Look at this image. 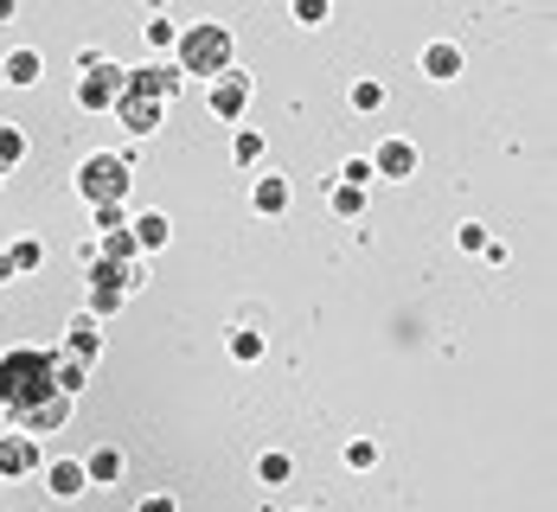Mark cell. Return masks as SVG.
<instances>
[{"label": "cell", "mask_w": 557, "mask_h": 512, "mask_svg": "<svg viewBox=\"0 0 557 512\" xmlns=\"http://www.w3.org/2000/svg\"><path fill=\"white\" fill-rule=\"evenodd\" d=\"M52 359H58V346H7L0 352V410H7V423H20L33 403H46L58 391Z\"/></svg>", "instance_id": "cell-1"}, {"label": "cell", "mask_w": 557, "mask_h": 512, "mask_svg": "<svg viewBox=\"0 0 557 512\" xmlns=\"http://www.w3.org/2000/svg\"><path fill=\"white\" fill-rule=\"evenodd\" d=\"M71 186H77V199H84V205H128L135 154H128V148H90V154H77Z\"/></svg>", "instance_id": "cell-2"}, {"label": "cell", "mask_w": 557, "mask_h": 512, "mask_svg": "<svg viewBox=\"0 0 557 512\" xmlns=\"http://www.w3.org/2000/svg\"><path fill=\"white\" fill-rule=\"evenodd\" d=\"M173 64H180V77L212 84L219 71H231V64H237V39H231V26H219V20L180 26V39H173Z\"/></svg>", "instance_id": "cell-3"}, {"label": "cell", "mask_w": 557, "mask_h": 512, "mask_svg": "<svg viewBox=\"0 0 557 512\" xmlns=\"http://www.w3.org/2000/svg\"><path fill=\"white\" fill-rule=\"evenodd\" d=\"M263 346H270L263 308H257V301H237V308H231V321H224V352H231L237 365H257V359H263Z\"/></svg>", "instance_id": "cell-4"}, {"label": "cell", "mask_w": 557, "mask_h": 512, "mask_svg": "<svg viewBox=\"0 0 557 512\" xmlns=\"http://www.w3.org/2000/svg\"><path fill=\"white\" fill-rule=\"evenodd\" d=\"M250 97H257V77L231 64V71H219V77L206 84V115L237 128V122H244V110H250Z\"/></svg>", "instance_id": "cell-5"}, {"label": "cell", "mask_w": 557, "mask_h": 512, "mask_svg": "<svg viewBox=\"0 0 557 512\" xmlns=\"http://www.w3.org/2000/svg\"><path fill=\"white\" fill-rule=\"evenodd\" d=\"M122 84H128V64H97V71H84L77 77V110H90V115H110L115 110V97H122Z\"/></svg>", "instance_id": "cell-6"}, {"label": "cell", "mask_w": 557, "mask_h": 512, "mask_svg": "<svg viewBox=\"0 0 557 512\" xmlns=\"http://www.w3.org/2000/svg\"><path fill=\"white\" fill-rule=\"evenodd\" d=\"M46 467V455H39V436H26V429H0V480H33Z\"/></svg>", "instance_id": "cell-7"}, {"label": "cell", "mask_w": 557, "mask_h": 512, "mask_svg": "<svg viewBox=\"0 0 557 512\" xmlns=\"http://www.w3.org/2000/svg\"><path fill=\"white\" fill-rule=\"evenodd\" d=\"M366 161H372V179H417V167H423V154H417L410 135H385Z\"/></svg>", "instance_id": "cell-8"}, {"label": "cell", "mask_w": 557, "mask_h": 512, "mask_svg": "<svg viewBox=\"0 0 557 512\" xmlns=\"http://www.w3.org/2000/svg\"><path fill=\"white\" fill-rule=\"evenodd\" d=\"M180 64L173 58H154V64H128V84L122 90H135V97H161V103H173L180 97Z\"/></svg>", "instance_id": "cell-9"}, {"label": "cell", "mask_w": 557, "mask_h": 512, "mask_svg": "<svg viewBox=\"0 0 557 512\" xmlns=\"http://www.w3.org/2000/svg\"><path fill=\"white\" fill-rule=\"evenodd\" d=\"M110 115L122 122V128H128V135H135V141H141V135H161V122H168V103H161V97H135V90H122Z\"/></svg>", "instance_id": "cell-10"}, {"label": "cell", "mask_w": 557, "mask_h": 512, "mask_svg": "<svg viewBox=\"0 0 557 512\" xmlns=\"http://www.w3.org/2000/svg\"><path fill=\"white\" fill-rule=\"evenodd\" d=\"M417 71H423L430 84H455V77L468 71V52H461L455 39H430V46L417 52Z\"/></svg>", "instance_id": "cell-11"}, {"label": "cell", "mask_w": 557, "mask_h": 512, "mask_svg": "<svg viewBox=\"0 0 557 512\" xmlns=\"http://www.w3.org/2000/svg\"><path fill=\"white\" fill-rule=\"evenodd\" d=\"M288 199H295L288 173H276V167H257V173H250V205H257L263 218H282V212H288Z\"/></svg>", "instance_id": "cell-12"}, {"label": "cell", "mask_w": 557, "mask_h": 512, "mask_svg": "<svg viewBox=\"0 0 557 512\" xmlns=\"http://www.w3.org/2000/svg\"><path fill=\"white\" fill-rule=\"evenodd\" d=\"M58 352H71V359L97 365V359H103V321H97V314H71V321H64V346H58Z\"/></svg>", "instance_id": "cell-13"}, {"label": "cell", "mask_w": 557, "mask_h": 512, "mask_svg": "<svg viewBox=\"0 0 557 512\" xmlns=\"http://www.w3.org/2000/svg\"><path fill=\"white\" fill-rule=\"evenodd\" d=\"M39 480H46V494H52V500H84V494H90V480H84V455L46 461V467H39Z\"/></svg>", "instance_id": "cell-14"}, {"label": "cell", "mask_w": 557, "mask_h": 512, "mask_svg": "<svg viewBox=\"0 0 557 512\" xmlns=\"http://www.w3.org/2000/svg\"><path fill=\"white\" fill-rule=\"evenodd\" d=\"M128 237H135L141 257H161V250L173 243V218L168 212H128Z\"/></svg>", "instance_id": "cell-15"}, {"label": "cell", "mask_w": 557, "mask_h": 512, "mask_svg": "<svg viewBox=\"0 0 557 512\" xmlns=\"http://www.w3.org/2000/svg\"><path fill=\"white\" fill-rule=\"evenodd\" d=\"M71 403H77V398L52 391L46 403H33V410H26V416L13 423V429H26V436H52V429H64V423H71Z\"/></svg>", "instance_id": "cell-16"}, {"label": "cell", "mask_w": 557, "mask_h": 512, "mask_svg": "<svg viewBox=\"0 0 557 512\" xmlns=\"http://www.w3.org/2000/svg\"><path fill=\"white\" fill-rule=\"evenodd\" d=\"M0 64H7V84L13 90H33L46 77V52L39 46H13V52H0Z\"/></svg>", "instance_id": "cell-17"}, {"label": "cell", "mask_w": 557, "mask_h": 512, "mask_svg": "<svg viewBox=\"0 0 557 512\" xmlns=\"http://www.w3.org/2000/svg\"><path fill=\"white\" fill-rule=\"evenodd\" d=\"M122 474H128V455H122L115 442H103V449L84 455V480H90V487H115Z\"/></svg>", "instance_id": "cell-18"}, {"label": "cell", "mask_w": 557, "mask_h": 512, "mask_svg": "<svg viewBox=\"0 0 557 512\" xmlns=\"http://www.w3.org/2000/svg\"><path fill=\"white\" fill-rule=\"evenodd\" d=\"M263 154H270V141H263V128H250V122H237V135H231V161L244 173L263 167Z\"/></svg>", "instance_id": "cell-19"}, {"label": "cell", "mask_w": 557, "mask_h": 512, "mask_svg": "<svg viewBox=\"0 0 557 512\" xmlns=\"http://www.w3.org/2000/svg\"><path fill=\"white\" fill-rule=\"evenodd\" d=\"M0 250H7L13 276H39V270H46V243H39V237H13V243H0Z\"/></svg>", "instance_id": "cell-20"}, {"label": "cell", "mask_w": 557, "mask_h": 512, "mask_svg": "<svg viewBox=\"0 0 557 512\" xmlns=\"http://www.w3.org/2000/svg\"><path fill=\"white\" fill-rule=\"evenodd\" d=\"M52 385L64 391V398H84V385H90V365H84V359H71V352H58V359H52Z\"/></svg>", "instance_id": "cell-21"}, {"label": "cell", "mask_w": 557, "mask_h": 512, "mask_svg": "<svg viewBox=\"0 0 557 512\" xmlns=\"http://www.w3.org/2000/svg\"><path fill=\"white\" fill-rule=\"evenodd\" d=\"M250 467H257V480H263V487H288V480H295V455H288V449H263Z\"/></svg>", "instance_id": "cell-22"}, {"label": "cell", "mask_w": 557, "mask_h": 512, "mask_svg": "<svg viewBox=\"0 0 557 512\" xmlns=\"http://www.w3.org/2000/svg\"><path fill=\"white\" fill-rule=\"evenodd\" d=\"M26 161V128L20 122H0V179Z\"/></svg>", "instance_id": "cell-23"}, {"label": "cell", "mask_w": 557, "mask_h": 512, "mask_svg": "<svg viewBox=\"0 0 557 512\" xmlns=\"http://www.w3.org/2000/svg\"><path fill=\"white\" fill-rule=\"evenodd\" d=\"M346 103H352L359 115H379L385 110V84H379V77H359V84L346 90Z\"/></svg>", "instance_id": "cell-24"}, {"label": "cell", "mask_w": 557, "mask_h": 512, "mask_svg": "<svg viewBox=\"0 0 557 512\" xmlns=\"http://www.w3.org/2000/svg\"><path fill=\"white\" fill-rule=\"evenodd\" d=\"M339 461H346L352 474H372V467H379V442H372V436H352V442L339 449Z\"/></svg>", "instance_id": "cell-25"}, {"label": "cell", "mask_w": 557, "mask_h": 512, "mask_svg": "<svg viewBox=\"0 0 557 512\" xmlns=\"http://www.w3.org/2000/svg\"><path fill=\"white\" fill-rule=\"evenodd\" d=\"M288 20L314 33V26H327V20H334V0H288Z\"/></svg>", "instance_id": "cell-26"}, {"label": "cell", "mask_w": 557, "mask_h": 512, "mask_svg": "<svg viewBox=\"0 0 557 512\" xmlns=\"http://www.w3.org/2000/svg\"><path fill=\"white\" fill-rule=\"evenodd\" d=\"M141 39H148V52H173V39H180V26H173L168 13H148V26H141Z\"/></svg>", "instance_id": "cell-27"}, {"label": "cell", "mask_w": 557, "mask_h": 512, "mask_svg": "<svg viewBox=\"0 0 557 512\" xmlns=\"http://www.w3.org/2000/svg\"><path fill=\"white\" fill-rule=\"evenodd\" d=\"M97 257H103V263H128V257H141V250H135V237H128V225H122V230H103Z\"/></svg>", "instance_id": "cell-28"}, {"label": "cell", "mask_w": 557, "mask_h": 512, "mask_svg": "<svg viewBox=\"0 0 557 512\" xmlns=\"http://www.w3.org/2000/svg\"><path fill=\"white\" fill-rule=\"evenodd\" d=\"M366 205H372V192H359V186H339V179H334V212H339V218H366Z\"/></svg>", "instance_id": "cell-29"}, {"label": "cell", "mask_w": 557, "mask_h": 512, "mask_svg": "<svg viewBox=\"0 0 557 512\" xmlns=\"http://www.w3.org/2000/svg\"><path fill=\"white\" fill-rule=\"evenodd\" d=\"M455 250H461V257H481V250H487V225H481V218H461V225H455Z\"/></svg>", "instance_id": "cell-30"}, {"label": "cell", "mask_w": 557, "mask_h": 512, "mask_svg": "<svg viewBox=\"0 0 557 512\" xmlns=\"http://www.w3.org/2000/svg\"><path fill=\"white\" fill-rule=\"evenodd\" d=\"M334 179H339V186H359V192H372V161H366V154H346Z\"/></svg>", "instance_id": "cell-31"}, {"label": "cell", "mask_w": 557, "mask_h": 512, "mask_svg": "<svg viewBox=\"0 0 557 512\" xmlns=\"http://www.w3.org/2000/svg\"><path fill=\"white\" fill-rule=\"evenodd\" d=\"M90 225H97V237L103 230H122L128 225V205H90Z\"/></svg>", "instance_id": "cell-32"}, {"label": "cell", "mask_w": 557, "mask_h": 512, "mask_svg": "<svg viewBox=\"0 0 557 512\" xmlns=\"http://www.w3.org/2000/svg\"><path fill=\"white\" fill-rule=\"evenodd\" d=\"M135 512H180V500H173V494H148Z\"/></svg>", "instance_id": "cell-33"}, {"label": "cell", "mask_w": 557, "mask_h": 512, "mask_svg": "<svg viewBox=\"0 0 557 512\" xmlns=\"http://www.w3.org/2000/svg\"><path fill=\"white\" fill-rule=\"evenodd\" d=\"M97 64H110V58L97 52V46H77V77H84V71H97Z\"/></svg>", "instance_id": "cell-34"}, {"label": "cell", "mask_w": 557, "mask_h": 512, "mask_svg": "<svg viewBox=\"0 0 557 512\" xmlns=\"http://www.w3.org/2000/svg\"><path fill=\"white\" fill-rule=\"evenodd\" d=\"M481 263H494V270H500V263H512V250H506V243H494V237H487V250H481Z\"/></svg>", "instance_id": "cell-35"}, {"label": "cell", "mask_w": 557, "mask_h": 512, "mask_svg": "<svg viewBox=\"0 0 557 512\" xmlns=\"http://www.w3.org/2000/svg\"><path fill=\"white\" fill-rule=\"evenodd\" d=\"M7 283H20V276H13V263H7V250H0V288Z\"/></svg>", "instance_id": "cell-36"}, {"label": "cell", "mask_w": 557, "mask_h": 512, "mask_svg": "<svg viewBox=\"0 0 557 512\" xmlns=\"http://www.w3.org/2000/svg\"><path fill=\"white\" fill-rule=\"evenodd\" d=\"M13 13H20V0H0V26H7V20H13Z\"/></svg>", "instance_id": "cell-37"}, {"label": "cell", "mask_w": 557, "mask_h": 512, "mask_svg": "<svg viewBox=\"0 0 557 512\" xmlns=\"http://www.w3.org/2000/svg\"><path fill=\"white\" fill-rule=\"evenodd\" d=\"M148 13H168V0H148Z\"/></svg>", "instance_id": "cell-38"}, {"label": "cell", "mask_w": 557, "mask_h": 512, "mask_svg": "<svg viewBox=\"0 0 557 512\" xmlns=\"http://www.w3.org/2000/svg\"><path fill=\"white\" fill-rule=\"evenodd\" d=\"M276 512H314V507H276Z\"/></svg>", "instance_id": "cell-39"}, {"label": "cell", "mask_w": 557, "mask_h": 512, "mask_svg": "<svg viewBox=\"0 0 557 512\" xmlns=\"http://www.w3.org/2000/svg\"><path fill=\"white\" fill-rule=\"evenodd\" d=\"M0 84H7V64H0Z\"/></svg>", "instance_id": "cell-40"}]
</instances>
